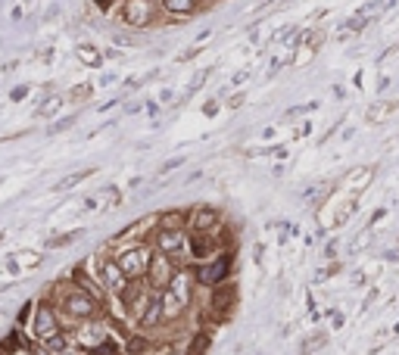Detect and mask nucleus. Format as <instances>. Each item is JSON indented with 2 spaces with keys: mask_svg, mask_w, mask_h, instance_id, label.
<instances>
[{
  "mask_svg": "<svg viewBox=\"0 0 399 355\" xmlns=\"http://www.w3.org/2000/svg\"><path fill=\"white\" fill-rule=\"evenodd\" d=\"M56 287H59V308L66 312V318L81 324V321H94L103 315V299L78 290L75 284H56Z\"/></svg>",
  "mask_w": 399,
  "mask_h": 355,
  "instance_id": "1",
  "label": "nucleus"
},
{
  "mask_svg": "<svg viewBox=\"0 0 399 355\" xmlns=\"http://www.w3.org/2000/svg\"><path fill=\"white\" fill-rule=\"evenodd\" d=\"M193 281L200 287H218L225 281H231V271H234V249H218L209 262H200V265H193Z\"/></svg>",
  "mask_w": 399,
  "mask_h": 355,
  "instance_id": "2",
  "label": "nucleus"
},
{
  "mask_svg": "<svg viewBox=\"0 0 399 355\" xmlns=\"http://www.w3.org/2000/svg\"><path fill=\"white\" fill-rule=\"evenodd\" d=\"M28 327H32V339L35 343H47L54 334L63 330V321H59V308L54 299H41L35 302V312H32V321H28Z\"/></svg>",
  "mask_w": 399,
  "mask_h": 355,
  "instance_id": "3",
  "label": "nucleus"
},
{
  "mask_svg": "<svg viewBox=\"0 0 399 355\" xmlns=\"http://www.w3.org/2000/svg\"><path fill=\"white\" fill-rule=\"evenodd\" d=\"M119 19L131 28H150V25H160L162 10L156 0H122L119 4Z\"/></svg>",
  "mask_w": 399,
  "mask_h": 355,
  "instance_id": "4",
  "label": "nucleus"
},
{
  "mask_svg": "<svg viewBox=\"0 0 399 355\" xmlns=\"http://www.w3.org/2000/svg\"><path fill=\"white\" fill-rule=\"evenodd\" d=\"M150 255H153V249H150L147 243H131V246L119 249L116 262H119V268H122V275L128 277V281H144Z\"/></svg>",
  "mask_w": 399,
  "mask_h": 355,
  "instance_id": "5",
  "label": "nucleus"
},
{
  "mask_svg": "<svg viewBox=\"0 0 399 355\" xmlns=\"http://www.w3.org/2000/svg\"><path fill=\"white\" fill-rule=\"evenodd\" d=\"M153 246H156V253L169 255V259L175 262V268H184L181 262L187 259V231L156 228V234H153Z\"/></svg>",
  "mask_w": 399,
  "mask_h": 355,
  "instance_id": "6",
  "label": "nucleus"
},
{
  "mask_svg": "<svg viewBox=\"0 0 399 355\" xmlns=\"http://www.w3.org/2000/svg\"><path fill=\"white\" fill-rule=\"evenodd\" d=\"M234 308H237V284L234 281H225L209 290V315H213V318L228 321Z\"/></svg>",
  "mask_w": 399,
  "mask_h": 355,
  "instance_id": "7",
  "label": "nucleus"
},
{
  "mask_svg": "<svg viewBox=\"0 0 399 355\" xmlns=\"http://www.w3.org/2000/svg\"><path fill=\"white\" fill-rule=\"evenodd\" d=\"M150 299H153V290H150L144 281H128V287L122 290V296H119L125 315L131 321H141V315H144V308L150 306Z\"/></svg>",
  "mask_w": 399,
  "mask_h": 355,
  "instance_id": "8",
  "label": "nucleus"
},
{
  "mask_svg": "<svg viewBox=\"0 0 399 355\" xmlns=\"http://www.w3.org/2000/svg\"><path fill=\"white\" fill-rule=\"evenodd\" d=\"M172 275H175V262H172L169 255H162V253H156V249H153V255H150V265H147V275H144V284L153 293H162L165 287H169Z\"/></svg>",
  "mask_w": 399,
  "mask_h": 355,
  "instance_id": "9",
  "label": "nucleus"
},
{
  "mask_svg": "<svg viewBox=\"0 0 399 355\" xmlns=\"http://www.w3.org/2000/svg\"><path fill=\"white\" fill-rule=\"evenodd\" d=\"M187 228L193 234H215L222 228V212L206 206V203H200V206H193L191 212H187Z\"/></svg>",
  "mask_w": 399,
  "mask_h": 355,
  "instance_id": "10",
  "label": "nucleus"
},
{
  "mask_svg": "<svg viewBox=\"0 0 399 355\" xmlns=\"http://www.w3.org/2000/svg\"><path fill=\"white\" fill-rule=\"evenodd\" d=\"M193 287H197V281H193V271L191 268H175V275H172V281H169V287H165L162 293H169L175 302H181L184 308H191Z\"/></svg>",
  "mask_w": 399,
  "mask_h": 355,
  "instance_id": "11",
  "label": "nucleus"
},
{
  "mask_svg": "<svg viewBox=\"0 0 399 355\" xmlns=\"http://www.w3.org/2000/svg\"><path fill=\"white\" fill-rule=\"evenodd\" d=\"M218 253V240L215 234H187V259L193 262V265H200V262H209L213 255Z\"/></svg>",
  "mask_w": 399,
  "mask_h": 355,
  "instance_id": "12",
  "label": "nucleus"
},
{
  "mask_svg": "<svg viewBox=\"0 0 399 355\" xmlns=\"http://www.w3.org/2000/svg\"><path fill=\"white\" fill-rule=\"evenodd\" d=\"M107 337H109V334H107V321H100V318H94V321H81V324H78V330H75V343H78L85 352L97 349V346H100Z\"/></svg>",
  "mask_w": 399,
  "mask_h": 355,
  "instance_id": "13",
  "label": "nucleus"
},
{
  "mask_svg": "<svg viewBox=\"0 0 399 355\" xmlns=\"http://www.w3.org/2000/svg\"><path fill=\"white\" fill-rule=\"evenodd\" d=\"M97 275H100V284H103V290H107L109 296H116V299L122 296V290L128 287V277L122 275V268H119L116 259H103Z\"/></svg>",
  "mask_w": 399,
  "mask_h": 355,
  "instance_id": "14",
  "label": "nucleus"
},
{
  "mask_svg": "<svg viewBox=\"0 0 399 355\" xmlns=\"http://www.w3.org/2000/svg\"><path fill=\"white\" fill-rule=\"evenodd\" d=\"M160 10L165 19H181V16H193L203 10V0H160Z\"/></svg>",
  "mask_w": 399,
  "mask_h": 355,
  "instance_id": "15",
  "label": "nucleus"
},
{
  "mask_svg": "<svg viewBox=\"0 0 399 355\" xmlns=\"http://www.w3.org/2000/svg\"><path fill=\"white\" fill-rule=\"evenodd\" d=\"M138 324H141V330H144V334H150V330H156V327H162V324H165L160 293H153V299H150V306L144 308V315H141Z\"/></svg>",
  "mask_w": 399,
  "mask_h": 355,
  "instance_id": "16",
  "label": "nucleus"
},
{
  "mask_svg": "<svg viewBox=\"0 0 399 355\" xmlns=\"http://www.w3.org/2000/svg\"><path fill=\"white\" fill-rule=\"evenodd\" d=\"M160 228H169V231H184L187 228V209H165L162 215H156Z\"/></svg>",
  "mask_w": 399,
  "mask_h": 355,
  "instance_id": "17",
  "label": "nucleus"
},
{
  "mask_svg": "<svg viewBox=\"0 0 399 355\" xmlns=\"http://www.w3.org/2000/svg\"><path fill=\"white\" fill-rule=\"evenodd\" d=\"M150 349H153V343H150L147 334H131L125 343V352L128 355H150Z\"/></svg>",
  "mask_w": 399,
  "mask_h": 355,
  "instance_id": "18",
  "label": "nucleus"
},
{
  "mask_svg": "<svg viewBox=\"0 0 399 355\" xmlns=\"http://www.w3.org/2000/svg\"><path fill=\"white\" fill-rule=\"evenodd\" d=\"M44 349H47V352H54V355L69 352V349H72V337L66 334V330H59V334H54V337L47 339V343H44Z\"/></svg>",
  "mask_w": 399,
  "mask_h": 355,
  "instance_id": "19",
  "label": "nucleus"
},
{
  "mask_svg": "<svg viewBox=\"0 0 399 355\" xmlns=\"http://www.w3.org/2000/svg\"><path fill=\"white\" fill-rule=\"evenodd\" d=\"M78 59L88 66V69H100V66H103V54L97 47H91V44H81V47H78Z\"/></svg>",
  "mask_w": 399,
  "mask_h": 355,
  "instance_id": "20",
  "label": "nucleus"
},
{
  "mask_svg": "<svg viewBox=\"0 0 399 355\" xmlns=\"http://www.w3.org/2000/svg\"><path fill=\"white\" fill-rule=\"evenodd\" d=\"M209 346H213V337H209L206 330H200V334H193V339L187 343V352L184 355H206Z\"/></svg>",
  "mask_w": 399,
  "mask_h": 355,
  "instance_id": "21",
  "label": "nucleus"
},
{
  "mask_svg": "<svg viewBox=\"0 0 399 355\" xmlns=\"http://www.w3.org/2000/svg\"><path fill=\"white\" fill-rule=\"evenodd\" d=\"M19 349H25V343H22V334H19V330H10V334L0 339V355H16Z\"/></svg>",
  "mask_w": 399,
  "mask_h": 355,
  "instance_id": "22",
  "label": "nucleus"
},
{
  "mask_svg": "<svg viewBox=\"0 0 399 355\" xmlns=\"http://www.w3.org/2000/svg\"><path fill=\"white\" fill-rule=\"evenodd\" d=\"M63 103H66V97H63V94L47 97V100H44L41 107H37V116H41V119H54L56 112H59V107H63Z\"/></svg>",
  "mask_w": 399,
  "mask_h": 355,
  "instance_id": "23",
  "label": "nucleus"
},
{
  "mask_svg": "<svg viewBox=\"0 0 399 355\" xmlns=\"http://www.w3.org/2000/svg\"><path fill=\"white\" fill-rule=\"evenodd\" d=\"M325 343H328V334H325V330H315V334H309V337L303 339V343H299V352H303V355H309V352H318Z\"/></svg>",
  "mask_w": 399,
  "mask_h": 355,
  "instance_id": "24",
  "label": "nucleus"
},
{
  "mask_svg": "<svg viewBox=\"0 0 399 355\" xmlns=\"http://www.w3.org/2000/svg\"><path fill=\"white\" fill-rule=\"evenodd\" d=\"M85 178H91V169H78V172H72V175H66L56 184V191H72V187H78Z\"/></svg>",
  "mask_w": 399,
  "mask_h": 355,
  "instance_id": "25",
  "label": "nucleus"
},
{
  "mask_svg": "<svg viewBox=\"0 0 399 355\" xmlns=\"http://www.w3.org/2000/svg\"><path fill=\"white\" fill-rule=\"evenodd\" d=\"M81 237V231H69V234H56V237H50L47 240V249H63V246H69L75 243V240Z\"/></svg>",
  "mask_w": 399,
  "mask_h": 355,
  "instance_id": "26",
  "label": "nucleus"
},
{
  "mask_svg": "<svg viewBox=\"0 0 399 355\" xmlns=\"http://www.w3.org/2000/svg\"><path fill=\"white\" fill-rule=\"evenodd\" d=\"M91 94H94V88H91V85H75L69 94H66V100H69V103H85Z\"/></svg>",
  "mask_w": 399,
  "mask_h": 355,
  "instance_id": "27",
  "label": "nucleus"
},
{
  "mask_svg": "<svg viewBox=\"0 0 399 355\" xmlns=\"http://www.w3.org/2000/svg\"><path fill=\"white\" fill-rule=\"evenodd\" d=\"M209 72H213V69H200L197 75H193V81H191V85H187V97H191V94H197V90H200L203 85H206Z\"/></svg>",
  "mask_w": 399,
  "mask_h": 355,
  "instance_id": "28",
  "label": "nucleus"
},
{
  "mask_svg": "<svg viewBox=\"0 0 399 355\" xmlns=\"http://www.w3.org/2000/svg\"><path fill=\"white\" fill-rule=\"evenodd\" d=\"M32 312H35V302H25V306L19 308V324H28V321H32Z\"/></svg>",
  "mask_w": 399,
  "mask_h": 355,
  "instance_id": "29",
  "label": "nucleus"
},
{
  "mask_svg": "<svg viewBox=\"0 0 399 355\" xmlns=\"http://www.w3.org/2000/svg\"><path fill=\"white\" fill-rule=\"evenodd\" d=\"M321 41H325V35H321V32L306 35V47H312V50H318V47H321Z\"/></svg>",
  "mask_w": 399,
  "mask_h": 355,
  "instance_id": "30",
  "label": "nucleus"
},
{
  "mask_svg": "<svg viewBox=\"0 0 399 355\" xmlns=\"http://www.w3.org/2000/svg\"><path fill=\"white\" fill-rule=\"evenodd\" d=\"M181 165H184V156H175V160L162 162V172H175V169H181Z\"/></svg>",
  "mask_w": 399,
  "mask_h": 355,
  "instance_id": "31",
  "label": "nucleus"
},
{
  "mask_svg": "<svg viewBox=\"0 0 399 355\" xmlns=\"http://www.w3.org/2000/svg\"><path fill=\"white\" fill-rule=\"evenodd\" d=\"M72 122H75V116H69V119H63V122H56L54 128H50V131H54V134H56V131H66V128H72Z\"/></svg>",
  "mask_w": 399,
  "mask_h": 355,
  "instance_id": "32",
  "label": "nucleus"
},
{
  "mask_svg": "<svg viewBox=\"0 0 399 355\" xmlns=\"http://www.w3.org/2000/svg\"><path fill=\"white\" fill-rule=\"evenodd\" d=\"M25 94H28V85H19L16 90H13V100H16V103H19V100H25Z\"/></svg>",
  "mask_w": 399,
  "mask_h": 355,
  "instance_id": "33",
  "label": "nucleus"
},
{
  "mask_svg": "<svg viewBox=\"0 0 399 355\" xmlns=\"http://www.w3.org/2000/svg\"><path fill=\"white\" fill-rule=\"evenodd\" d=\"M381 116H383V107H371V109H368V122H378Z\"/></svg>",
  "mask_w": 399,
  "mask_h": 355,
  "instance_id": "34",
  "label": "nucleus"
},
{
  "mask_svg": "<svg viewBox=\"0 0 399 355\" xmlns=\"http://www.w3.org/2000/svg\"><path fill=\"white\" fill-rule=\"evenodd\" d=\"M203 112H206V116H215V112H218V100H206V107H203Z\"/></svg>",
  "mask_w": 399,
  "mask_h": 355,
  "instance_id": "35",
  "label": "nucleus"
},
{
  "mask_svg": "<svg viewBox=\"0 0 399 355\" xmlns=\"http://www.w3.org/2000/svg\"><path fill=\"white\" fill-rule=\"evenodd\" d=\"M228 107H231V109H237V107H244V94H237V97H231V100H228Z\"/></svg>",
  "mask_w": 399,
  "mask_h": 355,
  "instance_id": "36",
  "label": "nucleus"
},
{
  "mask_svg": "<svg viewBox=\"0 0 399 355\" xmlns=\"http://www.w3.org/2000/svg\"><path fill=\"white\" fill-rule=\"evenodd\" d=\"M330 324H334V327H343V315L334 312V315H330Z\"/></svg>",
  "mask_w": 399,
  "mask_h": 355,
  "instance_id": "37",
  "label": "nucleus"
}]
</instances>
